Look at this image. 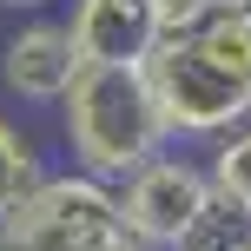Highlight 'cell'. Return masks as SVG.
I'll list each match as a JSON object with an SVG mask.
<instances>
[{"mask_svg": "<svg viewBox=\"0 0 251 251\" xmlns=\"http://www.w3.org/2000/svg\"><path fill=\"white\" fill-rule=\"evenodd\" d=\"M60 0H0V13H13V20H26V13H53Z\"/></svg>", "mask_w": 251, "mask_h": 251, "instance_id": "cell-12", "label": "cell"}, {"mask_svg": "<svg viewBox=\"0 0 251 251\" xmlns=\"http://www.w3.org/2000/svg\"><path fill=\"white\" fill-rule=\"evenodd\" d=\"M245 238H251V218H245L231 199H218V192H212V205H205L199 225L178 238V251H245Z\"/></svg>", "mask_w": 251, "mask_h": 251, "instance_id": "cell-10", "label": "cell"}, {"mask_svg": "<svg viewBox=\"0 0 251 251\" xmlns=\"http://www.w3.org/2000/svg\"><path fill=\"white\" fill-rule=\"evenodd\" d=\"M0 251H146V245L126 231L119 192L60 159L0 218Z\"/></svg>", "mask_w": 251, "mask_h": 251, "instance_id": "cell-2", "label": "cell"}, {"mask_svg": "<svg viewBox=\"0 0 251 251\" xmlns=\"http://www.w3.org/2000/svg\"><path fill=\"white\" fill-rule=\"evenodd\" d=\"M146 79L172 146H218L251 119V86L231 79L225 66H212L192 40H159L146 53Z\"/></svg>", "mask_w": 251, "mask_h": 251, "instance_id": "cell-3", "label": "cell"}, {"mask_svg": "<svg viewBox=\"0 0 251 251\" xmlns=\"http://www.w3.org/2000/svg\"><path fill=\"white\" fill-rule=\"evenodd\" d=\"M66 33H73L79 66H146L159 47L146 0H66Z\"/></svg>", "mask_w": 251, "mask_h": 251, "instance_id": "cell-6", "label": "cell"}, {"mask_svg": "<svg viewBox=\"0 0 251 251\" xmlns=\"http://www.w3.org/2000/svg\"><path fill=\"white\" fill-rule=\"evenodd\" d=\"M218 0H146V13H152V33L159 40H192L205 26V13H212Z\"/></svg>", "mask_w": 251, "mask_h": 251, "instance_id": "cell-11", "label": "cell"}, {"mask_svg": "<svg viewBox=\"0 0 251 251\" xmlns=\"http://www.w3.org/2000/svg\"><path fill=\"white\" fill-rule=\"evenodd\" d=\"M119 192V218L126 231H132L146 251H178L192 225H199V212L212 205V165L199 159L192 146H165L159 159H146Z\"/></svg>", "mask_w": 251, "mask_h": 251, "instance_id": "cell-4", "label": "cell"}, {"mask_svg": "<svg viewBox=\"0 0 251 251\" xmlns=\"http://www.w3.org/2000/svg\"><path fill=\"white\" fill-rule=\"evenodd\" d=\"M73 73H79V53L60 13H26L0 40V93L33 106V113H53L73 86Z\"/></svg>", "mask_w": 251, "mask_h": 251, "instance_id": "cell-5", "label": "cell"}, {"mask_svg": "<svg viewBox=\"0 0 251 251\" xmlns=\"http://www.w3.org/2000/svg\"><path fill=\"white\" fill-rule=\"evenodd\" d=\"M47 165H53V159H47V146L33 139V126L13 119V113H0V218L47 178Z\"/></svg>", "mask_w": 251, "mask_h": 251, "instance_id": "cell-7", "label": "cell"}, {"mask_svg": "<svg viewBox=\"0 0 251 251\" xmlns=\"http://www.w3.org/2000/svg\"><path fill=\"white\" fill-rule=\"evenodd\" d=\"M205 165H212V192L231 199L251 218V119L238 126V132H225L218 146H205Z\"/></svg>", "mask_w": 251, "mask_h": 251, "instance_id": "cell-9", "label": "cell"}, {"mask_svg": "<svg viewBox=\"0 0 251 251\" xmlns=\"http://www.w3.org/2000/svg\"><path fill=\"white\" fill-rule=\"evenodd\" d=\"M192 47H199L212 66H225L231 79H245V86H251V13H245V7L218 0V7L205 13V26L192 33Z\"/></svg>", "mask_w": 251, "mask_h": 251, "instance_id": "cell-8", "label": "cell"}, {"mask_svg": "<svg viewBox=\"0 0 251 251\" xmlns=\"http://www.w3.org/2000/svg\"><path fill=\"white\" fill-rule=\"evenodd\" d=\"M245 251H251V238H245Z\"/></svg>", "mask_w": 251, "mask_h": 251, "instance_id": "cell-13", "label": "cell"}, {"mask_svg": "<svg viewBox=\"0 0 251 251\" xmlns=\"http://www.w3.org/2000/svg\"><path fill=\"white\" fill-rule=\"evenodd\" d=\"M53 119H60V159L106 185H126L146 159L172 146L146 66H79Z\"/></svg>", "mask_w": 251, "mask_h": 251, "instance_id": "cell-1", "label": "cell"}]
</instances>
